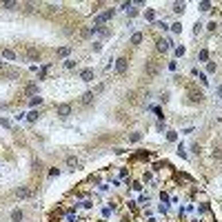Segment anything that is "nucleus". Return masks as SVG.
Masks as SVG:
<instances>
[{"label":"nucleus","instance_id":"nucleus-1","mask_svg":"<svg viewBox=\"0 0 222 222\" xmlns=\"http://www.w3.org/2000/svg\"><path fill=\"white\" fill-rule=\"evenodd\" d=\"M69 113H71V107L69 104H58V116L60 118H69Z\"/></svg>","mask_w":222,"mask_h":222},{"label":"nucleus","instance_id":"nucleus-2","mask_svg":"<svg viewBox=\"0 0 222 222\" xmlns=\"http://www.w3.org/2000/svg\"><path fill=\"white\" fill-rule=\"evenodd\" d=\"M116 71H118V73H124V71H127V58L116 60Z\"/></svg>","mask_w":222,"mask_h":222},{"label":"nucleus","instance_id":"nucleus-3","mask_svg":"<svg viewBox=\"0 0 222 222\" xmlns=\"http://www.w3.org/2000/svg\"><path fill=\"white\" fill-rule=\"evenodd\" d=\"M189 98H191V102H202L205 96L200 94V91H189Z\"/></svg>","mask_w":222,"mask_h":222},{"label":"nucleus","instance_id":"nucleus-4","mask_svg":"<svg viewBox=\"0 0 222 222\" xmlns=\"http://www.w3.org/2000/svg\"><path fill=\"white\" fill-rule=\"evenodd\" d=\"M80 78H82L85 82H91V78H94V71H91V69H85V71L80 73Z\"/></svg>","mask_w":222,"mask_h":222},{"label":"nucleus","instance_id":"nucleus-5","mask_svg":"<svg viewBox=\"0 0 222 222\" xmlns=\"http://www.w3.org/2000/svg\"><path fill=\"white\" fill-rule=\"evenodd\" d=\"M80 102H82V104H91V102H94V91H87V94L82 96Z\"/></svg>","mask_w":222,"mask_h":222},{"label":"nucleus","instance_id":"nucleus-6","mask_svg":"<svg viewBox=\"0 0 222 222\" xmlns=\"http://www.w3.org/2000/svg\"><path fill=\"white\" fill-rule=\"evenodd\" d=\"M113 13H116L113 9H109V11H104L102 16H98V22H104V20H109V18H113Z\"/></svg>","mask_w":222,"mask_h":222},{"label":"nucleus","instance_id":"nucleus-7","mask_svg":"<svg viewBox=\"0 0 222 222\" xmlns=\"http://www.w3.org/2000/svg\"><path fill=\"white\" fill-rule=\"evenodd\" d=\"M29 193H31V191H29L27 187H20V189L16 191V196H18V198H29Z\"/></svg>","mask_w":222,"mask_h":222},{"label":"nucleus","instance_id":"nucleus-8","mask_svg":"<svg viewBox=\"0 0 222 222\" xmlns=\"http://www.w3.org/2000/svg\"><path fill=\"white\" fill-rule=\"evenodd\" d=\"M11 220H13V222H20V220H22V211H20V209H16V211L11 213Z\"/></svg>","mask_w":222,"mask_h":222},{"label":"nucleus","instance_id":"nucleus-9","mask_svg":"<svg viewBox=\"0 0 222 222\" xmlns=\"http://www.w3.org/2000/svg\"><path fill=\"white\" fill-rule=\"evenodd\" d=\"M158 49H160V51H167V49H169V42H167V40H158Z\"/></svg>","mask_w":222,"mask_h":222},{"label":"nucleus","instance_id":"nucleus-10","mask_svg":"<svg viewBox=\"0 0 222 222\" xmlns=\"http://www.w3.org/2000/svg\"><path fill=\"white\" fill-rule=\"evenodd\" d=\"M131 42L140 44V42H142V34H133V36H131Z\"/></svg>","mask_w":222,"mask_h":222},{"label":"nucleus","instance_id":"nucleus-11","mask_svg":"<svg viewBox=\"0 0 222 222\" xmlns=\"http://www.w3.org/2000/svg\"><path fill=\"white\" fill-rule=\"evenodd\" d=\"M173 11H176V13L184 11V2H176V5H173Z\"/></svg>","mask_w":222,"mask_h":222},{"label":"nucleus","instance_id":"nucleus-12","mask_svg":"<svg viewBox=\"0 0 222 222\" xmlns=\"http://www.w3.org/2000/svg\"><path fill=\"white\" fill-rule=\"evenodd\" d=\"M207 58H209V51H207V49H202V51L198 53V60H202V62H205Z\"/></svg>","mask_w":222,"mask_h":222},{"label":"nucleus","instance_id":"nucleus-13","mask_svg":"<svg viewBox=\"0 0 222 222\" xmlns=\"http://www.w3.org/2000/svg\"><path fill=\"white\" fill-rule=\"evenodd\" d=\"M40 102H42V98H40V96H34V98H31V107H38Z\"/></svg>","mask_w":222,"mask_h":222},{"label":"nucleus","instance_id":"nucleus-14","mask_svg":"<svg viewBox=\"0 0 222 222\" xmlns=\"http://www.w3.org/2000/svg\"><path fill=\"white\" fill-rule=\"evenodd\" d=\"M27 53H29V58H31V60H36L38 56H40V53H38V49H29Z\"/></svg>","mask_w":222,"mask_h":222},{"label":"nucleus","instance_id":"nucleus-15","mask_svg":"<svg viewBox=\"0 0 222 222\" xmlns=\"http://www.w3.org/2000/svg\"><path fill=\"white\" fill-rule=\"evenodd\" d=\"M27 120H29V122H36V120H38V113H36V111H31V113L27 116Z\"/></svg>","mask_w":222,"mask_h":222},{"label":"nucleus","instance_id":"nucleus-16","mask_svg":"<svg viewBox=\"0 0 222 222\" xmlns=\"http://www.w3.org/2000/svg\"><path fill=\"white\" fill-rule=\"evenodd\" d=\"M69 51H71L69 47H62V49H58V56H69Z\"/></svg>","mask_w":222,"mask_h":222},{"label":"nucleus","instance_id":"nucleus-17","mask_svg":"<svg viewBox=\"0 0 222 222\" xmlns=\"http://www.w3.org/2000/svg\"><path fill=\"white\" fill-rule=\"evenodd\" d=\"M36 89H38V87H36V85H29V87H27V89H25V91H27V94H29V96H31V94H36Z\"/></svg>","mask_w":222,"mask_h":222},{"label":"nucleus","instance_id":"nucleus-18","mask_svg":"<svg viewBox=\"0 0 222 222\" xmlns=\"http://www.w3.org/2000/svg\"><path fill=\"white\" fill-rule=\"evenodd\" d=\"M13 56H16V53L11 51V49H5V58H7V60H11V58H13Z\"/></svg>","mask_w":222,"mask_h":222},{"label":"nucleus","instance_id":"nucleus-19","mask_svg":"<svg viewBox=\"0 0 222 222\" xmlns=\"http://www.w3.org/2000/svg\"><path fill=\"white\" fill-rule=\"evenodd\" d=\"M65 67H67V69H73V67H76V60H67V62H65Z\"/></svg>","mask_w":222,"mask_h":222},{"label":"nucleus","instance_id":"nucleus-20","mask_svg":"<svg viewBox=\"0 0 222 222\" xmlns=\"http://www.w3.org/2000/svg\"><path fill=\"white\" fill-rule=\"evenodd\" d=\"M145 18H147V20H153V18H155V13H153V11H151V9H149V11H147V13H145Z\"/></svg>","mask_w":222,"mask_h":222},{"label":"nucleus","instance_id":"nucleus-21","mask_svg":"<svg viewBox=\"0 0 222 222\" xmlns=\"http://www.w3.org/2000/svg\"><path fill=\"white\" fill-rule=\"evenodd\" d=\"M200 9H202V11H209V9H211V2H202V5H200Z\"/></svg>","mask_w":222,"mask_h":222},{"label":"nucleus","instance_id":"nucleus-22","mask_svg":"<svg viewBox=\"0 0 222 222\" xmlns=\"http://www.w3.org/2000/svg\"><path fill=\"white\" fill-rule=\"evenodd\" d=\"M140 138H142V136H140V133H131V138H129V140H131V142H138Z\"/></svg>","mask_w":222,"mask_h":222},{"label":"nucleus","instance_id":"nucleus-23","mask_svg":"<svg viewBox=\"0 0 222 222\" xmlns=\"http://www.w3.org/2000/svg\"><path fill=\"white\" fill-rule=\"evenodd\" d=\"M67 164H69V167H78V160H76V158H69Z\"/></svg>","mask_w":222,"mask_h":222},{"label":"nucleus","instance_id":"nucleus-24","mask_svg":"<svg viewBox=\"0 0 222 222\" xmlns=\"http://www.w3.org/2000/svg\"><path fill=\"white\" fill-rule=\"evenodd\" d=\"M207 71H209V73H213V71H215V65H213V62H209V65H207Z\"/></svg>","mask_w":222,"mask_h":222},{"label":"nucleus","instance_id":"nucleus-25","mask_svg":"<svg viewBox=\"0 0 222 222\" xmlns=\"http://www.w3.org/2000/svg\"><path fill=\"white\" fill-rule=\"evenodd\" d=\"M167 138H169L171 142H173V140H176V138H178V136H176V131H169V133H167Z\"/></svg>","mask_w":222,"mask_h":222},{"label":"nucleus","instance_id":"nucleus-26","mask_svg":"<svg viewBox=\"0 0 222 222\" xmlns=\"http://www.w3.org/2000/svg\"><path fill=\"white\" fill-rule=\"evenodd\" d=\"M218 96H220V98H222V85L218 87Z\"/></svg>","mask_w":222,"mask_h":222},{"label":"nucleus","instance_id":"nucleus-27","mask_svg":"<svg viewBox=\"0 0 222 222\" xmlns=\"http://www.w3.org/2000/svg\"><path fill=\"white\" fill-rule=\"evenodd\" d=\"M2 67H5V65H2V62H0V69H2Z\"/></svg>","mask_w":222,"mask_h":222}]
</instances>
